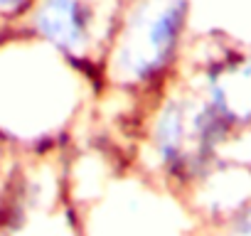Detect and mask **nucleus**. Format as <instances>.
Returning a JSON list of instances; mask_svg holds the SVG:
<instances>
[{
  "label": "nucleus",
  "instance_id": "4",
  "mask_svg": "<svg viewBox=\"0 0 251 236\" xmlns=\"http://www.w3.org/2000/svg\"><path fill=\"white\" fill-rule=\"evenodd\" d=\"M192 86L234 133L251 131V52H229L207 59L197 69Z\"/></svg>",
  "mask_w": 251,
  "mask_h": 236
},
{
  "label": "nucleus",
  "instance_id": "2",
  "mask_svg": "<svg viewBox=\"0 0 251 236\" xmlns=\"http://www.w3.org/2000/svg\"><path fill=\"white\" fill-rule=\"evenodd\" d=\"M234 131L192 86L160 98L148 123V150L158 172L177 187H192L222 158Z\"/></svg>",
  "mask_w": 251,
  "mask_h": 236
},
{
  "label": "nucleus",
  "instance_id": "6",
  "mask_svg": "<svg viewBox=\"0 0 251 236\" xmlns=\"http://www.w3.org/2000/svg\"><path fill=\"white\" fill-rule=\"evenodd\" d=\"M25 5H27V0H0V13L13 15V13H20Z\"/></svg>",
  "mask_w": 251,
  "mask_h": 236
},
{
  "label": "nucleus",
  "instance_id": "5",
  "mask_svg": "<svg viewBox=\"0 0 251 236\" xmlns=\"http://www.w3.org/2000/svg\"><path fill=\"white\" fill-rule=\"evenodd\" d=\"M214 236H251V202L214 224Z\"/></svg>",
  "mask_w": 251,
  "mask_h": 236
},
{
  "label": "nucleus",
  "instance_id": "3",
  "mask_svg": "<svg viewBox=\"0 0 251 236\" xmlns=\"http://www.w3.org/2000/svg\"><path fill=\"white\" fill-rule=\"evenodd\" d=\"M35 32L69 62H91L96 45L106 49L96 0H42L32 18Z\"/></svg>",
  "mask_w": 251,
  "mask_h": 236
},
{
  "label": "nucleus",
  "instance_id": "1",
  "mask_svg": "<svg viewBox=\"0 0 251 236\" xmlns=\"http://www.w3.org/2000/svg\"><path fill=\"white\" fill-rule=\"evenodd\" d=\"M187 20V0H131L103 49V79L131 94H160L182 57Z\"/></svg>",
  "mask_w": 251,
  "mask_h": 236
}]
</instances>
